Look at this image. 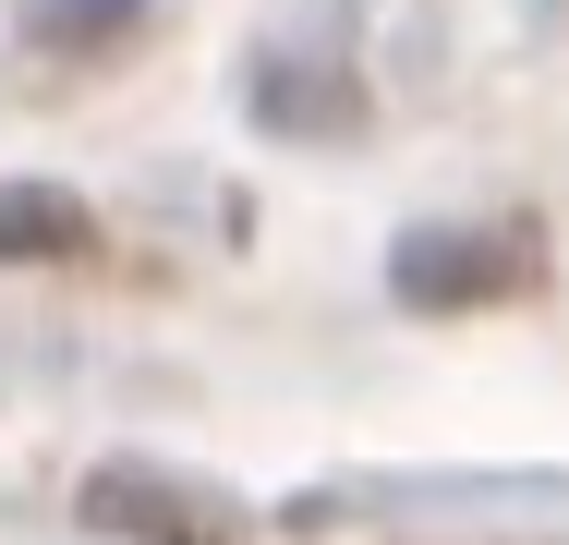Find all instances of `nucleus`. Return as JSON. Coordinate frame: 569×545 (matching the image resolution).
I'll use <instances>...</instances> for the list:
<instances>
[{"instance_id": "nucleus-1", "label": "nucleus", "mask_w": 569, "mask_h": 545, "mask_svg": "<svg viewBox=\"0 0 569 545\" xmlns=\"http://www.w3.org/2000/svg\"><path fill=\"white\" fill-rule=\"evenodd\" d=\"M533 267H546L533 230H412V242L388 255V291H400L412 316H485V304L533 291Z\"/></svg>"}, {"instance_id": "nucleus-2", "label": "nucleus", "mask_w": 569, "mask_h": 545, "mask_svg": "<svg viewBox=\"0 0 569 545\" xmlns=\"http://www.w3.org/2000/svg\"><path fill=\"white\" fill-rule=\"evenodd\" d=\"M86 522L133 534V545H254V522L219 485H182V473H146V460H98L86 473Z\"/></svg>"}, {"instance_id": "nucleus-3", "label": "nucleus", "mask_w": 569, "mask_h": 545, "mask_svg": "<svg viewBox=\"0 0 569 545\" xmlns=\"http://www.w3.org/2000/svg\"><path fill=\"white\" fill-rule=\"evenodd\" d=\"M86 242H98L86 195H61V182H0V267H61V255H86Z\"/></svg>"}, {"instance_id": "nucleus-4", "label": "nucleus", "mask_w": 569, "mask_h": 545, "mask_svg": "<svg viewBox=\"0 0 569 545\" xmlns=\"http://www.w3.org/2000/svg\"><path fill=\"white\" fill-rule=\"evenodd\" d=\"M146 24V0H24V37L37 49H61V61H86V49H110Z\"/></svg>"}]
</instances>
